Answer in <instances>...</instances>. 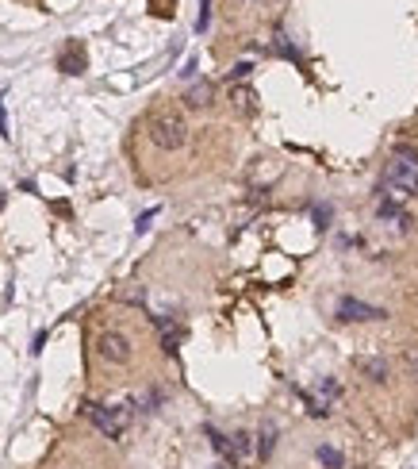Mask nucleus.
<instances>
[{
  "label": "nucleus",
  "instance_id": "obj_12",
  "mask_svg": "<svg viewBox=\"0 0 418 469\" xmlns=\"http://www.w3.org/2000/svg\"><path fill=\"white\" fill-rule=\"evenodd\" d=\"M231 100H234V108H238V112H253V89H246V85L231 89Z\"/></svg>",
  "mask_w": 418,
  "mask_h": 469
},
{
  "label": "nucleus",
  "instance_id": "obj_15",
  "mask_svg": "<svg viewBox=\"0 0 418 469\" xmlns=\"http://www.w3.org/2000/svg\"><path fill=\"white\" fill-rule=\"evenodd\" d=\"M273 50L277 54H284V58H296V50L288 46V35H277V43H273Z\"/></svg>",
  "mask_w": 418,
  "mask_h": 469
},
{
  "label": "nucleus",
  "instance_id": "obj_8",
  "mask_svg": "<svg viewBox=\"0 0 418 469\" xmlns=\"http://www.w3.org/2000/svg\"><path fill=\"white\" fill-rule=\"evenodd\" d=\"M315 458H319V462L326 465V469H341V465H346V458H341V450H338V446H319V450H315Z\"/></svg>",
  "mask_w": 418,
  "mask_h": 469
},
{
  "label": "nucleus",
  "instance_id": "obj_2",
  "mask_svg": "<svg viewBox=\"0 0 418 469\" xmlns=\"http://www.w3.org/2000/svg\"><path fill=\"white\" fill-rule=\"evenodd\" d=\"M150 139H154V146L161 150H180L188 143V124L180 112H158L154 119H150Z\"/></svg>",
  "mask_w": 418,
  "mask_h": 469
},
{
  "label": "nucleus",
  "instance_id": "obj_6",
  "mask_svg": "<svg viewBox=\"0 0 418 469\" xmlns=\"http://www.w3.org/2000/svg\"><path fill=\"white\" fill-rule=\"evenodd\" d=\"M58 65H62V73L77 77V73H84V50H81L77 43H73V46H65V50H62V58H58Z\"/></svg>",
  "mask_w": 418,
  "mask_h": 469
},
{
  "label": "nucleus",
  "instance_id": "obj_10",
  "mask_svg": "<svg viewBox=\"0 0 418 469\" xmlns=\"http://www.w3.org/2000/svg\"><path fill=\"white\" fill-rule=\"evenodd\" d=\"M361 370L368 373V381H384L387 377V362L384 358H361Z\"/></svg>",
  "mask_w": 418,
  "mask_h": 469
},
{
  "label": "nucleus",
  "instance_id": "obj_1",
  "mask_svg": "<svg viewBox=\"0 0 418 469\" xmlns=\"http://www.w3.org/2000/svg\"><path fill=\"white\" fill-rule=\"evenodd\" d=\"M384 185H387L384 200H392V204H399L403 196H418V154L414 150H399L392 158V166L384 173Z\"/></svg>",
  "mask_w": 418,
  "mask_h": 469
},
{
  "label": "nucleus",
  "instance_id": "obj_5",
  "mask_svg": "<svg viewBox=\"0 0 418 469\" xmlns=\"http://www.w3.org/2000/svg\"><path fill=\"white\" fill-rule=\"evenodd\" d=\"M97 350H100L104 362H116V365L131 362V339H127V335H119V331H104L97 339Z\"/></svg>",
  "mask_w": 418,
  "mask_h": 469
},
{
  "label": "nucleus",
  "instance_id": "obj_13",
  "mask_svg": "<svg viewBox=\"0 0 418 469\" xmlns=\"http://www.w3.org/2000/svg\"><path fill=\"white\" fill-rule=\"evenodd\" d=\"M273 443H277V431H273V424L261 427V438H258V458H269L273 454Z\"/></svg>",
  "mask_w": 418,
  "mask_h": 469
},
{
  "label": "nucleus",
  "instance_id": "obj_17",
  "mask_svg": "<svg viewBox=\"0 0 418 469\" xmlns=\"http://www.w3.org/2000/svg\"><path fill=\"white\" fill-rule=\"evenodd\" d=\"M154 215H158L154 208H150V212H142V215H138V223H135V231L142 234V231H146V227H150V220H154Z\"/></svg>",
  "mask_w": 418,
  "mask_h": 469
},
{
  "label": "nucleus",
  "instance_id": "obj_16",
  "mask_svg": "<svg viewBox=\"0 0 418 469\" xmlns=\"http://www.w3.org/2000/svg\"><path fill=\"white\" fill-rule=\"evenodd\" d=\"M250 70H253L250 62H238V65L231 70V77H234V81H242V77H250Z\"/></svg>",
  "mask_w": 418,
  "mask_h": 469
},
{
  "label": "nucleus",
  "instance_id": "obj_3",
  "mask_svg": "<svg viewBox=\"0 0 418 469\" xmlns=\"http://www.w3.org/2000/svg\"><path fill=\"white\" fill-rule=\"evenodd\" d=\"M84 416L97 424L100 435H108V438H119L123 431H127L131 424V408L123 404V408H108V404H84Z\"/></svg>",
  "mask_w": 418,
  "mask_h": 469
},
{
  "label": "nucleus",
  "instance_id": "obj_11",
  "mask_svg": "<svg viewBox=\"0 0 418 469\" xmlns=\"http://www.w3.org/2000/svg\"><path fill=\"white\" fill-rule=\"evenodd\" d=\"M231 446H234V458L242 462V458H250V454H253V435H246V431H238V435L231 438Z\"/></svg>",
  "mask_w": 418,
  "mask_h": 469
},
{
  "label": "nucleus",
  "instance_id": "obj_4",
  "mask_svg": "<svg viewBox=\"0 0 418 469\" xmlns=\"http://www.w3.org/2000/svg\"><path fill=\"white\" fill-rule=\"evenodd\" d=\"M384 308H376V304H365V300H357V296H341L338 300V320H346V323H376V320H384Z\"/></svg>",
  "mask_w": 418,
  "mask_h": 469
},
{
  "label": "nucleus",
  "instance_id": "obj_18",
  "mask_svg": "<svg viewBox=\"0 0 418 469\" xmlns=\"http://www.w3.org/2000/svg\"><path fill=\"white\" fill-rule=\"evenodd\" d=\"M0 135L8 139V116H4V104H0Z\"/></svg>",
  "mask_w": 418,
  "mask_h": 469
},
{
  "label": "nucleus",
  "instance_id": "obj_14",
  "mask_svg": "<svg viewBox=\"0 0 418 469\" xmlns=\"http://www.w3.org/2000/svg\"><path fill=\"white\" fill-rule=\"evenodd\" d=\"M211 23V0H199V20H196V31H207Z\"/></svg>",
  "mask_w": 418,
  "mask_h": 469
},
{
  "label": "nucleus",
  "instance_id": "obj_9",
  "mask_svg": "<svg viewBox=\"0 0 418 469\" xmlns=\"http://www.w3.org/2000/svg\"><path fill=\"white\" fill-rule=\"evenodd\" d=\"M207 438H211V446L223 454V462H231V465L238 462V458H234V446H231V438H223L219 431H211V427H207Z\"/></svg>",
  "mask_w": 418,
  "mask_h": 469
},
{
  "label": "nucleus",
  "instance_id": "obj_7",
  "mask_svg": "<svg viewBox=\"0 0 418 469\" xmlns=\"http://www.w3.org/2000/svg\"><path fill=\"white\" fill-rule=\"evenodd\" d=\"M211 97H215V85H211V81H196V85L185 92V104L188 108H207V104H211Z\"/></svg>",
  "mask_w": 418,
  "mask_h": 469
}]
</instances>
